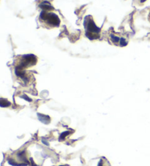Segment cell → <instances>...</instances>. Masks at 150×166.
I'll use <instances>...</instances> for the list:
<instances>
[{
  "label": "cell",
  "mask_w": 150,
  "mask_h": 166,
  "mask_svg": "<svg viewBox=\"0 0 150 166\" xmlns=\"http://www.w3.org/2000/svg\"><path fill=\"white\" fill-rule=\"evenodd\" d=\"M86 36L90 40H94L100 37V29L96 26L92 16H86L84 19Z\"/></svg>",
  "instance_id": "1"
},
{
  "label": "cell",
  "mask_w": 150,
  "mask_h": 166,
  "mask_svg": "<svg viewBox=\"0 0 150 166\" xmlns=\"http://www.w3.org/2000/svg\"><path fill=\"white\" fill-rule=\"evenodd\" d=\"M40 20L42 24H46L50 27H57L60 24V19L58 15L50 11H41L40 14Z\"/></svg>",
  "instance_id": "2"
},
{
  "label": "cell",
  "mask_w": 150,
  "mask_h": 166,
  "mask_svg": "<svg viewBox=\"0 0 150 166\" xmlns=\"http://www.w3.org/2000/svg\"><path fill=\"white\" fill-rule=\"evenodd\" d=\"M36 63H37V58H36V56H35L32 54L25 55L22 57L21 60L20 62V66L17 68L24 69V68L34 66Z\"/></svg>",
  "instance_id": "3"
},
{
  "label": "cell",
  "mask_w": 150,
  "mask_h": 166,
  "mask_svg": "<svg viewBox=\"0 0 150 166\" xmlns=\"http://www.w3.org/2000/svg\"><path fill=\"white\" fill-rule=\"evenodd\" d=\"M40 7L42 9V11H50V10H53L52 5L49 3L48 2H46V1H44L40 5Z\"/></svg>",
  "instance_id": "4"
},
{
  "label": "cell",
  "mask_w": 150,
  "mask_h": 166,
  "mask_svg": "<svg viewBox=\"0 0 150 166\" xmlns=\"http://www.w3.org/2000/svg\"><path fill=\"white\" fill-rule=\"evenodd\" d=\"M120 39H121V38H119V37H117V36L114 35V34H111V40H112V42H113V43L116 44H116L119 45Z\"/></svg>",
  "instance_id": "5"
},
{
  "label": "cell",
  "mask_w": 150,
  "mask_h": 166,
  "mask_svg": "<svg viewBox=\"0 0 150 166\" xmlns=\"http://www.w3.org/2000/svg\"><path fill=\"white\" fill-rule=\"evenodd\" d=\"M38 117L39 118H40V120H41L42 122H43L44 123H48L47 122V121L46 120V119H49V117H48V116H46V115H42V114H38Z\"/></svg>",
  "instance_id": "6"
}]
</instances>
